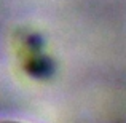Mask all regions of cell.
<instances>
[{
	"mask_svg": "<svg viewBox=\"0 0 126 123\" xmlns=\"http://www.w3.org/2000/svg\"><path fill=\"white\" fill-rule=\"evenodd\" d=\"M0 123H21V122H15V120H0Z\"/></svg>",
	"mask_w": 126,
	"mask_h": 123,
	"instance_id": "6da1fadb",
	"label": "cell"
}]
</instances>
